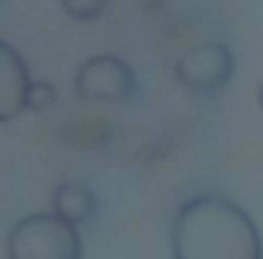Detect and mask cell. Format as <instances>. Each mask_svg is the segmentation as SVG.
Here are the masks:
<instances>
[{
	"label": "cell",
	"instance_id": "cell-1",
	"mask_svg": "<svg viewBox=\"0 0 263 259\" xmlns=\"http://www.w3.org/2000/svg\"><path fill=\"white\" fill-rule=\"evenodd\" d=\"M172 259H263L256 219L219 192H199L169 222Z\"/></svg>",
	"mask_w": 263,
	"mask_h": 259
},
{
	"label": "cell",
	"instance_id": "cell-2",
	"mask_svg": "<svg viewBox=\"0 0 263 259\" xmlns=\"http://www.w3.org/2000/svg\"><path fill=\"white\" fill-rule=\"evenodd\" d=\"M85 243L74 222L58 212L24 215L7 236V259H81Z\"/></svg>",
	"mask_w": 263,
	"mask_h": 259
},
{
	"label": "cell",
	"instance_id": "cell-3",
	"mask_svg": "<svg viewBox=\"0 0 263 259\" xmlns=\"http://www.w3.org/2000/svg\"><path fill=\"white\" fill-rule=\"evenodd\" d=\"M74 94L91 105H122L139 94V74L118 54H95L78 64Z\"/></svg>",
	"mask_w": 263,
	"mask_h": 259
},
{
	"label": "cell",
	"instance_id": "cell-4",
	"mask_svg": "<svg viewBox=\"0 0 263 259\" xmlns=\"http://www.w3.org/2000/svg\"><path fill=\"white\" fill-rule=\"evenodd\" d=\"M172 71L186 91L199 94V98H213L230 88L233 74H236V54L223 41H202V44L189 47Z\"/></svg>",
	"mask_w": 263,
	"mask_h": 259
},
{
	"label": "cell",
	"instance_id": "cell-5",
	"mask_svg": "<svg viewBox=\"0 0 263 259\" xmlns=\"http://www.w3.org/2000/svg\"><path fill=\"white\" fill-rule=\"evenodd\" d=\"M27 91H31V71L7 41H0V125L27 111Z\"/></svg>",
	"mask_w": 263,
	"mask_h": 259
},
{
	"label": "cell",
	"instance_id": "cell-6",
	"mask_svg": "<svg viewBox=\"0 0 263 259\" xmlns=\"http://www.w3.org/2000/svg\"><path fill=\"white\" fill-rule=\"evenodd\" d=\"M51 212H58L61 219L74 222V226H81V222H91L98 215V198H95V192L85 182L71 178V182H61L51 192Z\"/></svg>",
	"mask_w": 263,
	"mask_h": 259
},
{
	"label": "cell",
	"instance_id": "cell-7",
	"mask_svg": "<svg viewBox=\"0 0 263 259\" xmlns=\"http://www.w3.org/2000/svg\"><path fill=\"white\" fill-rule=\"evenodd\" d=\"M105 7H108V0H61V10L71 17V21H81V24L101 17Z\"/></svg>",
	"mask_w": 263,
	"mask_h": 259
},
{
	"label": "cell",
	"instance_id": "cell-8",
	"mask_svg": "<svg viewBox=\"0 0 263 259\" xmlns=\"http://www.w3.org/2000/svg\"><path fill=\"white\" fill-rule=\"evenodd\" d=\"M54 105H58L54 81H31V91H27V111H51Z\"/></svg>",
	"mask_w": 263,
	"mask_h": 259
},
{
	"label": "cell",
	"instance_id": "cell-9",
	"mask_svg": "<svg viewBox=\"0 0 263 259\" xmlns=\"http://www.w3.org/2000/svg\"><path fill=\"white\" fill-rule=\"evenodd\" d=\"M256 105H260V111H263V81H260V88H256Z\"/></svg>",
	"mask_w": 263,
	"mask_h": 259
}]
</instances>
